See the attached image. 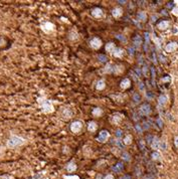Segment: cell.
Here are the masks:
<instances>
[{
    "label": "cell",
    "instance_id": "1",
    "mask_svg": "<svg viewBox=\"0 0 178 179\" xmlns=\"http://www.w3.org/2000/svg\"><path fill=\"white\" fill-rule=\"evenodd\" d=\"M23 143V140L21 138H18V137H12L11 139L9 140L8 142V146L9 147H15V146H18L20 144Z\"/></svg>",
    "mask_w": 178,
    "mask_h": 179
},
{
    "label": "cell",
    "instance_id": "2",
    "mask_svg": "<svg viewBox=\"0 0 178 179\" xmlns=\"http://www.w3.org/2000/svg\"><path fill=\"white\" fill-rule=\"evenodd\" d=\"M82 128H83V124H82V122H80V121L73 122L71 126V130L73 132V133H79V132L82 130Z\"/></svg>",
    "mask_w": 178,
    "mask_h": 179
},
{
    "label": "cell",
    "instance_id": "3",
    "mask_svg": "<svg viewBox=\"0 0 178 179\" xmlns=\"http://www.w3.org/2000/svg\"><path fill=\"white\" fill-rule=\"evenodd\" d=\"M109 137H110V135H109L108 131L104 130V131H102L100 133V135H99V137L97 138V140H98L99 142H101V143H105L108 140Z\"/></svg>",
    "mask_w": 178,
    "mask_h": 179
},
{
    "label": "cell",
    "instance_id": "4",
    "mask_svg": "<svg viewBox=\"0 0 178 179\" xmlns=\"http://www.w3.org/2000/svg\"><path fill=\"white\" fill-rule=\"evenodd\" d=\"M91 46L93 48H95V49H98V48H101V45H102V41L98 38V37H95V38H93L92 40H91Z\"/></svg>",
    "mask_w": 178,
    "mask_h": 179
},
{
    "label": "cell",
    "instance_id": "5",
    "mask_svg": "<svg viewBox=\"0 0 178 179\" xmlns=\"http://www.w3.org/2000/svg\"><path fill=\"white\" fill-rule=\"evenodd\" d=\"M150 112H151V108L148 104H143L140 108V113L142 115H149Z\"/></svg>",
    "mask_w": 178,
    "mask_h": 179
},
{
    "label": "cell",
    "instance_id": "6",
    "mask_svg": "<svg viewBox=\"0 0 178 179\" xmlns=\"http://www.w3.org/2000/svg\"><path fill=\"white\" fill-rule=\"evenodd\" d=\"M177 48H178V44L176 42H170V43H168L166 45L165 50H166L167 52H171V51H174Z\"/></svg>",
    "mask_w": 178,
    "mask_h": 179
},
{
    "label": "cell",
    "instance_id": "7",
    "mask_svg": "<svg viewBox=\"0 0 178 179\" xmlns=\"http://www.w3.org/2000/svg\"><path fill=\"white\" fill-rule=\"evenodd\" d=\"M121 88L122 89H127V88H129L131 86V82L129 79H125V80H123L122 82H121Z\"/></svg>",
    "mask_w": 178,
    "mask_h": 179
},
{
    "label": "cell",
    "instance_id": "8",
    "mask_svg": "<svg viewBox=\"0 0 178 179\" xmlns=\"http://www.w3.org/2000/svg\"><path fill=\"white\" fill-rule=\"evenodd\" d=\"M115 49H116V46H115V44H114L113 42H109V43H107V45H106V50H107V51L114 53Z\"/></svg>",
    "mask_w": 178,
    "mask_h": 179
},
{
    "label": "cell",
    "instance_id": "9",
    "mask_svg": "<svg viewBox=\"0 0 178 179\" xmlns=\"http://www.w3.org/2000/svg\"><path fill=\"white\" fill-rule=\"evenodd\" d=\"M92 14H93L95 17H97V18H100V17L103 15V11H102V9H100V8H95V9L93 10V12H92Z\"/></svg>",
    "mask_w": 178,
    "mask_h": 179
},
{
    "label": "cell",
    "instance_id": "10",
    "mask_svg": "<svg viewBox=\"0 0 178 179\" xmlns=\"http://www.w3.org/2000/svg\"><path fill=\"white\" fill-rule=\"evenodd\" d=\"M123 168H124L123 163H117V164L113 167V171H114V172H121V171L123 170Z\"/></svg>",
    "mask_w": 178,
    "mask_h": 179
},
{
    "label": "cell",
    "instance_id": "11",
    "mask_svg": "<svg viewBox=\"0 0 178 179\" xmlns=\"http://www.w3.org/2000/svg\"><path fill=\"white\" fill-rule=\"evenodd\" d=\"M97 128H98V126H97V124H96L95 122H90V124H89V126H88V130L90 132H95L97 130Z\"/></svg>",
    "mask_w": 178,
    "mask_h": 179
},
{
    "label": "cell",
    "instance_id": "12",
    "mask_svg": "<svg viewBox=\"0 0 178 179\" xmlns=\"http://www.w3.org/2000/svg\"><path fill=\"white\" fill-rule=\"evenodd\" d=\"M112 14H113L114 17L118 18V17H120V16L122 15V9H121V8H115V9L112 11Z\"/></svg>",
    "mask_w": 178,
    "mask_h": 179
},
{
    "label": "cell",
    "instance_id": "13",
    "mask_svg": "<svg viewBox=\"0 0 178 179\" xmlns=\"http://www.w3.org/2000/svg\"><path fill=\"white\" fill-rule=\"evenodd\" d=\"M42 107H43L44 112H46V113H48V112H52V110H53V109H52V106L50 105V103H49V102H48L46 104H44Z\"/></svg>",
    "mask_w": 178,
    "mask_h": 179
},
{
    "label": "cell",
    "instance_id": "14",
    "mask_svg": "<svg viewBox=\"0 0 178 179\" xmlns=\"http://www.w3.org/2000/svg\"><path fill=\"white\" fill-rule=\"evenodd\" d=\"M160 142H159V140L157 139V138H155L154 140H153V142H152V148L153 149H158V148H160Z\"/></svg>",
    "mask_w": 178,
    "mask_h": 179
},
{
    "label": "cell",
    "instance_id": "15",
    "mask_svg": "<svg viewBox=\"0 0 178 179\" xmlns=\"http://www.w3.org/2000/svg\"><path fill=\"white\" fill-rule=\"evenodd\" d=\"M168 26H169V22L168 21H161L160 23L158 24V27L160 29H166Z\"/></svg>",
    "mask_w": 178,
    "mask_h": 179
},
{
    "label": "cell",
    "instance_id": "16",
    "mask_svg": "<svg viewBox=\"0 0 178 179\" xmlns=\"http://www.w3.org/2000/svg\"><path fill=\"white\" fill-rule=\"evenodd\" d=\"M113 54H114L116 58H121V56L123 55V50H122L121 48H116Z\"/></svg>",
    "mask_w": 178,
    "mask_h": 179
},
{
    "label": "cell",
    "instance_id": "17",
    "mask_svg": "<svg viewBox=\"0 0 178 179\" xmlns=\"http://www.w3.org/2000/svg\"><path fill=\"white\" fill-rule=\"evenodd\" d=\"M141 42H142V40H141V37H140L139 35L135 36V38H134V43L136 44V46H139V45L141 44Z\"/></svg>",
    "mask_w": 178,
    "mask_h": 179
},
{
    "label": "cell",
    "instance_id": "18",
    "mask_svg": "<svg viewBox=\"0 0 178 179\" xmlns=\"http://www.w3.org/2000/svg\"><path fill=\"white\" fill-rule=\"evenodd\" d=\"M122 118H123V116H122L121 114H120V115H115V116L113 117V122H114L115 124H118Z\"/></svg>",
    "mask_w": 178,
    "mask_h": 179
},
{
    "label": "cell",
    "instance_id": "19",
    "mask_svg": "<svg viewBox=\"0 0 178 179\" xmlns=\"http://www.w3.org/2000/svg\"><path fill=\"white\" fill-rule=\"evenodd\" d=\"M104 88H105V82H104L103 80L99 81L98 84H97V89H98V90H103Z\"/></svg>",
    "mask_w": 178,
    "mask_h": 179
},
{
    "label": "cell",
    "instance_id": "20",
    "mask_svg": "<svg viewBox=\"0 0 178 179\" xmlns=\"http://www.w3.org/2000/svg\"><path fill=\"white\" fill-rule=\"evenodd\" d=\"M101 114H102V110H101L100 108H96L95 110L93 111V115L96 116V117H100Z\"/></svg>",
    "mask_w": 178,
    "mask_h": 179
},
{
    "label": "cell",
    "instance_id": "21",
    "mask_svg": "<svg viewBox=\"0 0 178 179\" xmlns=\"http://www.w3.org/2000/svg\"><path fill=\"white\" fill-rule=\"evenodd\" d=\"M132 143V136L131 135H128V136H126L125 138H124V144H126V145H129V144Z\"/></svg>",
    "mask_w": 178,
    "mask_h": 179
},
{
    "label": "cell",
    "instance_id": "22",
    "mask_svg": "<svg viewBox=\"0 0 178 179\" xmlns=\"http://www.w3.org/2000/svg\"><path fill=\"white\" fill-rule=\"evenodd\" d=\"M167 102V97L166 96H161L160 98H159V105H164L165 103Z\"/></svg>",
    "mask_w": 178,
    "mask_h": 179
},
{
    "label": "cell",
    "instance_id": "23",
    "mask_svg": "<svg viewBox=\"0 0 178 179\" xmlns=\"http://www.w3.org/2000/svg\"><path fill=\"white\" fill-rule=\"evenodd\" d=\"M138 18H139L140 20H142V21H145V20H146V18H147L146 13H145V12H140V13L138 14Z\"/></svg>",
    "mask_w": 178,
    "mask_h": 179
},
{
    "label": "cell",
    "instance_id": "24",
    "mask_svg": "<svg viewBox=\"0 0 178 179\" xmlns=\"http://www.w3.org/2000/svg\"><path fill=\"white\" fill-rule=\"evenodd\" d=\"M67 169H68V171H74L76 169H77V166H76V164H73V163H70L69 165H68V167H67Z\"/></svg>",
    "mask_w": 178,
    "mask_h": 179
},
{
    "label": "cell",
    "instance_id": "25",
    "mask_svg": "<svg viewBox=\"0 0 178 179\" xmlns=\"http://www.w3.org/2000/svg\"><path fill=\"white\" fill-rule=\"evenodd\" d=\"M113 72V68H112L111 63H109V64H107V67L105 68L104 72Z\"/></svg>",
    "mask_w": 178,
    "mask_h": 179
},
{
    "label": "cell",
    "instance_id": "26",
    "mask_svg": "<svg viewBox=\"0 0 178 179\" xmlns=\"http://www.w3.org/2000/svg\"><path fill=\"white\" fill-rule=\"evenodd\" d=\"M98 59L100 60V61H102V62H106V61H107V56L104 55V54H100V55L98 56Z\"/></svg>",
    "mask_w": 178,
    "mask_h": 179
},
{
    "label": "cell",
    "instance_id": "27",
    "mask_svg": "<svg viewBox=\"0 0 178 179\" xmlns=\"http://www.w3.org/2000/svg\"><path fill=\"white\" fill-rule=\"evenodd\" d=\"M133 101L135 103H139L140 102V96L138 95V94H135V95L133 96Z\"/></svg>",
    "mask_w": 178,
    "mask_h": 179
},
{
    "label": "cell",
    "instance_id": "28",
    "mask_svg": "<svg viewBox=\"0 0 178 179\" xmlns=\"http://www.w3.org/2000/svg\"><path fill=\"white\" fill-rule=\"evenodd\" d=\"M152 158H153L154 160H158V159H160V154H159L158 152H154V153L152 154Z\"/></svg>",
    "mask_w": 178,
    "mask_h": 179
},
{
    "label": "cell",
    "instance_id": "29",
    "mask_svg": "<svg viewBox=\"0 0 178 179\" xmlns=\"http://www.w3.org/2000/svg\"><path fill=\"white\" fill-rule=\"evenodd\" d=\"M63 178L64 179H80L79 176H77V175H72V176H68V175H64L63 176Z\"/></svg>",
    "mask_w": 178,
    "mask_h": 179
},
{
    "label": "cell",
    "instance_id": "30",
    "mask_svg": "<svg viewBox=\"0 0 178 179\" xmlns=\"http://www.w3.org/2000/svg\"><path fill=\"white\" fill-rule=\"evenodd\" d=\"M122 158H123L124 160H127V161H128V160H130V155H129L128 153H126V152H125V153H123Z\"/></svg>",
    "mask_w": 178,
    "mask_h": 179
},
{
    "label": "cell",
    "instance_id": "31",
    "mask_svg": "<svg viewBox=\"0 0 178 179\" xmlns=\"http://www.w3.org/2000/svg\"><path fill=\"white\" fill-rule=\"evenodd\" d=\"M160 148H161L162 150H166V144L161 143V144H160Z\"/></svg>",
    "mask_w": 178,
    "mask_h": 179
},
{
    "label": "cell",
    "instance_id": "32",
    "mask_svg": "<svg viewBox=\"0 0 178 179\" xmlns=\"http://www.w3.org/2000/svg\"><path fill=\"white\" fill-rule=\"evenodd\" d=\"M116 136L120 138V137L122 136V131H121V130H117V131H116Z\"/></svg>",
    "mask_w": 178,
    "mask_h": 179
},
{
    "label": "cell",
    "instance_id": "33",
    "mask_svg": "<svg viewBox=\"0 0 178 179\" xmlns=\"http://www.w3.org/2000/svg\"><path fill=\"white\" fill-rule=\"evenodd\" d=\"M105 179H114V176L111 175V174H109V175H107V176L105 177Z\"/></svg>",
    "mask_w": 178,
    "mask_h": 179
},
{
    "label": "cell",
    "instance_id": "34",
    "mask_svg": "<svg viewBox=\"0 0 178 179\" xmlns=\"http://www.w3.org/2000/svg\"><path fill=\"white\" fill-rule=\"evenodd\" d=\"M121 179H131V177L129 176V175H124Z\"/></svg>",
    "mask_w": 178,
    "mask_h": 179
},
{
    "label": "cell",
    "instance_id": "35",
    "mask_svg": "<svg viewBox=\"0 0 178 179\" xmlns=\"http://www.w3.org/2000/svg\"><path fill=\"white\" fill-rule=\"evenodd\" d=\"M174 143H175V146H176V147H178V137H176V138H175Z\"/></svg>",
    "mask_w": 178,
    "mask_h": 179
},
{
    "label": "cell",
    "instance_id": "36",
    "mask_svg": "<svg viewBox=\"0 0 178 179\" xmlns=\"http://www.w3.org/2000/svg\"><path fill=\"white\" fill-rule=\"evenodd\" d=\"M173 13H174V14H177L178 15V8H174V9H173Z\"/></svg>",
    "mask_w": 178,
    "mask_h": 179
},
{
    "label": "cell",
    "instance_id": "37",
    "mask_svg": "<svg viewBox=\"0 0 178 179\" xmlns=\"http://www.w3.org/2000/svg\"><path fill=\"white\" fill-rule=\"evenodd\" d=\"M116 37H117L118 39H121V40H124V37H122V36H121V35H117V36H116Z\"/></svg>",
    "mask_w": 178,
    "mask_h": 179
},
{
    "label": "cell",
    "instance_id": "38",
    "mask_svg": "<svg viewBox=\"0 0 178 179\" xmlns=\"http://www.w3.org/2000/svg\"><path fill=\"white\" fill-rule=\"evenodd\" d=\"M119 3H121V4H124V3H126V1H119Z\"/></svg>",
    "mask_w": 178,
    "mask_h": 179
},
{
    "label": "cell",
    "instance_id": "39",
    "mask_svg": "<svg viewBox=\"0 0 178 179\" xmlns=\"http://www.w3.org/2000/svg\"><path fill=\"white\" fill-rule=\"evenodd\" d=\"M178 30H177V28H174V29H173V32H174V33H175V32H177Z\"/></svg>",
    "mask_w": 178,
    "mask_h": 179
},
{
    "label": "cell",
    "instance_id": "40",
    "mask_svg": "<svg viewBox=\"0 0 178 179\" xmlns=\"http://www.w3.org/2000/svg\"><path fill=\"white\" fill-rule=\"evenodd\" d=\"M175 3H177V4H178V1H175Z\"/></svg>",
    "mask_w": 178,
    "mask_h": 179
}]
</instances>
